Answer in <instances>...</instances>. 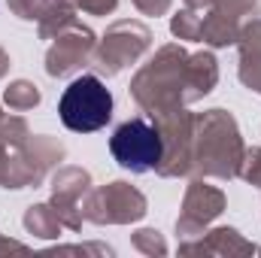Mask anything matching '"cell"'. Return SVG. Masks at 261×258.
Returning a JSON list of instances; mask_svg holds the SVG:
<instances>
[{
	"mask_svg": "<svg viewBox=\"0 0 261 258\" xmlns=\"http://www.w3.org/2000/svg\"><path fill=\"white\" fill-rule=\"evenodd\" d=\"M186 79H189V104L206 97L219 82V64L213 52H195L186 61Z\"/></svg>",
	"mask_w": 261,
	"mask_h": 258,
	"instance_id": "cell-14",
	"label": "cell"
},
{
	"mask_svg": "<svg viewBox=\"0 0 261 258\" xmlns=\"http://www.w3.org/2000/svg\"><path fill=\"white\" fill-rule=\"evenodd\" d=\"M189 52L179 43L161 46L149 64H143L130 79V97L152 119L176 107H189V79H186Z\"/></svg>",
	"mask_w": 261,
	"mask_h": 258,
	"instance_id": "cell-2",
	"label": "cell"
},
{
	"mask_svg": "<svg viewBox=\"0 0 261 258\" xmlns=\"http://www.w3.org/2000/svg\"><path fill=\"white\" fill-rule=\"evenodd\" d=\"M64 161V143L55 137H31L12 158L0 164V186L3 189H37L43 186L46 173Z\"/></svg>",
	"mask_w": 261,
	"mask_h": 258,
	"instance_id": "cell-5",
	"label": "cell"
},
{
	"mask_svg": "<svg viewBox=\"0 0 261 258\" xmlns=\"http://www.w3.org/2000/svg\"><path fill=\"white\" fill-rule=\"evenodd\" d=\"M152 46V31L149 24L137 21V18H119L107 28L103 40L94 46L91 67L100 76H116L125 67L137 64Z\"/></svg>",
	"mask_w": 261,
	"mask_h": 258,
	"instance_id": "cell-4",
	"label": "cell"
},
{
	"mask_svg": "<svg viewBox=\"0 0 261 258\" xmlns=\"http://www.w3.org/2000/svg\"><path fill=\"white\" fill-rule=\"evenodd\" d=\"M240 176H243L249 186H258V189H261V146L246 149L243 164H240Z\"/></svg>",
	"mask_w": 261,
	"mask_h": 258,
	"instance_id": "cell-24",
	"label": "cell"
},
{
	"mask_svg": "<svg viewBox=\"0 0 261 258\" xmlns=\"http://www.w3.org/2000/svg\"><path fill=\"white\" fill-rule=\"evenodd\" d=\"M58 0H6L9 12L18 15L21 21H40Z\"/></svg>",
	"mask_w": 261,
	"mask_h": 258,
	"instance_id": "cell-22",
	"label": "cell"
},
{
	"mask_svg": "<svg viewBox=\"0 0 261 258\" xmlns=\"http://www.w3.org/2000/svg\"><path fill=\"white\" fill-rule=\"evenodd\" d=\"M134 6L143 12V15H167L170 12V6H173V0H134Z\"/></svg>",
	"mask_w": 261,
	"mask_h": 258,
	"instance_id": "cell-26",
	"label": "cell"
},
{
	"mask_svg": "<svg viewBox=\"0 0 261 258\" xmlns=\"http://www.w3.org/2000/svg\"><path fill=\"white\" fill-rule=\"evenodd\" d=\"M3 100H6L9 110H15V113H28V110H34V107H40L43 94H40V88H37L34 82H28V79H15V82H9V88L3 91Z\"/></svg>",
	"mask_w": 261,
	"mask_h": 258,
	"instance_id": "cell-18",
	"label": "cell"
},
{
	"mask_svg": "<svg viewBox=\"0 0 261 258\" xmlns=\"http://www.w3.org/2000/svg\"><path fill=\"white\" fill-rule=\"evenodd\" d=\"M225 192L216 189V186H206L203 179L189 183L186 197H182V210H179V219H176V234L182 240H195L200 237L213 219H219L225 213Z\"/></svg>",
	"mask_w": 261,
	"mask_h": 258,
	"instance_id": "cell-9",
	"label": "cell"
},
{
	"mask_svg": "<svg viewBox=\"0 0 261 258\" xmlns=\"http://www.w3.org/2000/svg\"><path fill=\"white\" fill-rule=\"evenodd\" d=\"M240 28H243L240 21H231L228 15L210 9V12L203 15V21H200V40H197V43H206V46H213V49L234 46V43L240 40Z\"/></svg>",
	"mask_w": 261,
	"mask_h": 258,
	"instance_id": "cell-15",
	"label": "cell"
},
{
	"mask_svg": "<svg viewBox=\"0 0 261 258\" xmlns=\"http://www.w3.org/2000/svg\"><path fill=\"white\" fill-rule=\"evenodd\" d=\"M200 21H203V15H197V9H179L173 18H170V34L176 37V40H192L197 43L200 40Z\"/></svg>",
	"mask_w": 261,
	"mask_h": 258,
	"instance_id": "cell-19",
	"label": "cell"
},
{
	"mask_svg": "<svg viewBox=\"0 0 261 258\" xmlns=\"http://www.w3.org/2000/svg\"><path fill=\"white\" fill-rule=\"evenodd\" d=\"M9 249H24V243H18V240H6V237L0 234V252H9Z\"/></svg>",
	"mask_w": 261,
	"mask_h": 258,
	"instance_id": "cell-27",
	"label": "cell"
},
{
	"mask_svg": "<svg viewBox=\"0 0 261 258\" xmlns=\"http://www.w3.org/2000/svg\"><path fill=\"white\" fill-rule=\"evenodd\" d=\"M58 116L73 134H94L113 119V94L100 76L82 73L64 88L58 100Z\"/></svg>",
	"mask_w": 261,
	"mask_h": 258,
	"instance_id": "cell-3",
	"label": "cell"
},
{
	"mask_svg": "<svg viewBox=\"0 0 261 258\" xmlns=\"http://www.w3.org/2000/svg\"><path fill=\"white\" fill-rule=\"evenodd\" d=\"M94 46H97L94 31L85 28L82 21H76L73 28H67L64 34H58L55 43L49 46V52H46V73L55 76V79L76 73L79 67L91 64Z\"/></svg>",
	"mask_w": 261,
	"mask_h": 258,
	"instance_id": "cell-11",
	"label": "cell"
},
{
	"mask_svg": "<svg viewBox=\"0 0 261 258\" xmlns=\"http://www.w3.org/2000/svg\"><path fill=\"white\" fill-rule=\"evenodd\" d=\"M237 49H240V82L261 94V18H252L249 24L240 28V40H237Z\"/></svg>",
	"mask_w": 261,
	"mask_h": 258,
	"instance_id": "cell-13",
	"label": "cell"
},
{
	"mask_svg": "<svg viewBox=\"0 0 261 258\" xmlns=\"http://www.w3.org/2000/svg\"><path fill=\"white\" fill-rule=\"evenodd\" d=\"M61 3L73 6V9H82L88 15H110L119 6V0H61Z\"/></svg>",
	"mask_w": 261,
	"mask_h": 258,
	"instance_id": "cell-25",
	"label": "cell"
},
{
	"mask_svg": "<svg viewBox=\"0 0 261 258\" xmlns=\"http://www.w3.org/2000/svg\"><path fill=\"white\" fill-rule=\"evenodd\" d=\"M110 152L119 161V167H125L130 173H149L161 161V134L155 128V122L134 116L113 131Z\"/></svg>",
	"mask_w": 261,
	"mask_h": 258,
	"instance_id": "cell-8",
	"label": "cell"
},
{
	"mask_svg": "<svg viewBox=\"0 0 261 258\" xmlns=\"http://www.w3.org/2000/svg\"><path fill=\"white\" fill-rule=\"evenodd\" d=\"M91 192V173L76 167V164H64L52 173V207L61 219L67 231H79L82 228V197Z\"/></svg>",
	"mask_w": 261,
	"mask_h": 258,
	"instance_id": "cell-10",
	"label": "cell"
},
{
	"mask_svg": "<svg viewBox=\"0 0 261 258\" xmlns=\"http://www.w3.org/2000/svg\"><path fill=\"white\" fill-rule=\"evenodd\" d=\"M28 140H31V128H28V122L21 116H3L0 119V143L3 146L21 149Z\"/></svg>",
	"mask_w": 261,
	"mask_h": 258,
	"instance_id": "cell-20",
	"label": "cell"
},
{
	"mask_svg": "<svg viewBox=\"0 0 261 258\" xmlns=\"http://www.w3.org/2000/svg\"><path fill=\"white\" fill-rule=\"evenodd\" d=\"M6 73H9V55H6V52L0 49V79H3Z\"/></svg>",
	"mask_w": 261,
	"mask_h": 258,
	"instance_id": "cell-29",
	"label": "cell"
},
{
	"mask_svg": "<svg viewBox=\"0 0 261 258\" xmlns=\"http://www.w3.org/2000/svg\"><path fill=\"white\" fill-rule=\"evenodd\" d=\"M146 213H149L146 194L122 179L91 189L82 197V219L91 225H130L140 222Z\"/></svg>",
	"mask_w": 261,
	"mask_h": 258,
	"instance_id": "cell-7",
	"label": "cell"
},
{
	"mask_svg": "<svg viewBox=\"0 0 261 258\" xmlns=\"http://www.w3.org/2000/svg\"><path fill=\"white\" fill-rule=\"evenodd\" d=\"M0 119H3V110H0Z\"/></svg>",
	"mask_w": 261,
	"mask_h": 258,
	"instance_id": "cell-30",
	"label": "cell"
},
{
	"mask_svg": "<svg viewBox=\"0 0 261 258\" xmlns=\"http://www.w3.org/2000/svg\"><path fill=\"white\" fill-rule=\"evenodd\" d=\"M186 6H189V9H210L213 0H186Z\"/></svg>",
	"mask_w": 261,
	"mask_h": 258,
	"instance_id": "cell-28",
	"label": "cell"
},
{
	"mask_svg": "<svg viewBox=\"0 0 261 258\" xmlns=\"http://www.w3.org/2000/svg\"><path fill=\"white\" fill-rule=\"evenodd\" d=\"M210 9H216V12H222V15H228L231 21H246V18H252L255 15V9H258V0H213V6Z\"/></svg>",
	"mask_w": 261,
	"mask_h": 258,
	"instance_id": "cell-23",
	"label": "cell"
},
{
	"mask_svg": "<svg viewBox=\"0 0 261 258\" xmlns=\"http://www.w3.org/2000/svg\"><path fill=\"white\" fill-rule=\"evenodd\" d=\"M130 243H134V249L143 252V255H158V258L167 255V240H164L161 231H155V228H140V231H134Z\"/></svg>",
	"mask_w": 261,
	"mask_h": 258,
	"instance_id": "cell-21",
	"label": "cell"
},
{
	"mask_svg": "<svg viewBox=\"0 0 261 258\" xmlns=\"http://www.w3.org/2000/svg\"><path fill=\"white\" fill-rule=\"evenodd\" d=\"M179 252L182 255H252L258 249L237 228H213L195 240H182Z\"/></svg>",
	"mask_w": 261,
	"mask_h": 258,
	"instance_id": "cell-12",
	"label": "cell"
},
{
	"mask_svg": "<svg viewBox=\"0 0 261 258\" xmlns=\"http://www.w3.org/2000/svg\"><path fill=\"white\" fill-rule=\"evenodd\" d=\"M24 228L34 234V237H43V240H55V237H61V219H58V213H55V207L52 203H34V207H28V213H24Z\"/></svg>",
	"mask_w": 261,
	"mask_h": 258,
	"instance_id": "cell-16",
	"label": "cell"
},
{
	"mask_svg": "<svg viewBox=\"0 0 261 258\" xmlns=\"http://www.w3.org/2000/svg\"><path fill=\"white\" fill-rule=\"evenodd\" d=\"M76 21H79V18H76V9L58 0V3L37 21V34H40V40H55L58 34H64L67 28H73Z\"/></svg>",
	"mask_w": 261,
	"mask_h": 258,
	"instance_id": "cell-17",
	"label": "cell"
},
{
	"mask_svg": "<svg viewBox=\"0 0 261 258\" xmlns=\"http://www.w3.org/2000/svg\"><path fill=\"white\" fill-rule=\"evenodd\" d=\"M246 155V143L228 110H206L195 116V143H192V173L203 179H234L240 176V164Z\"/></svg>",
	"mask_w": 261,
	"mask_h": 258,
	"instance_id": "cell-1",
	"label": "cell"
},
{
	"mask_svg": "<svg viewBox=\"0 0 261 258\" xmlns=\"http://www.w3.org/2000/svg\"><path fill=\"white\" fill-rule=\"evenodd\" d=\"M155 128L161 134V161L155 167L164 179H179L192 173V143H195V113L186 107L167 110L161 116H152Z\"/></svg>",
	"mask_w": 261,
	"mask_h": 258,
	"instance_id": "cell-6",
	"label": "cell"
}]
</instances>
